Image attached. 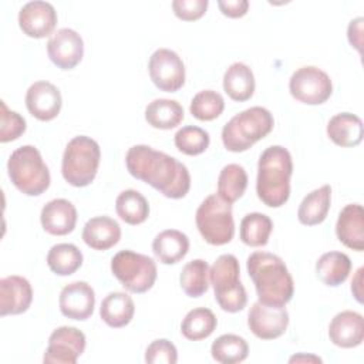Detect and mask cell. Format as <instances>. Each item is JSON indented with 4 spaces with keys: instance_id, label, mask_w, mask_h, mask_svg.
I'll return each instance as SVG.
<instances>
[{
    "instance_id": "7402d4cb",
    "label": "cell",
    "mask_w": 364,
    "mask_h": 364,
    "mask_svg": "<svg viewBox=\"0 0 364 364\" xmlns=\"http://www.w3.org/2000/svg\"><path fill=\"white\" fill-rule=\"evenodd\" d=\"M121 239L118 222L109 216H95L85 222L82 228L84 243L94 250H108Z\"/></svg>"
},
{
    "instance_id": "e0dca14e",
    "label": "cell",
    "mask_w": 364,
    "mask_h": 364,
    "mask_svg": "<svg viewBox=\"0 0 364 364\" xmlns=\"http://www.w3.org/2000/svg\"><path fill=\"white\" fill-rule=\"evenodd\" d=\"M61 105V92L50 81H36L26 92V107L40 121L54 119L60 114Z\"/></svg>"
},
{
    "instance_id": "8fae6325",
    "label": "cell",
    "mask_w": 364,
    "mask_h": 364,
    "mask_svg": "<svg viewBox=\"0 0 364 364\" xmlns=\"http://www.w3.org/2000/svg\"><path fill=\"white\" fill-rule=\"evenodd\" d=\"M148 71L152 82L161 91L175 92L185 84V64L173 50H155L149 57Z\"/></svg>"
},
{
    "instance_id": "3957f363",
    "label": "cell",
    "mask_w": 364,
    "mask_h": 364,
    "mask_svg": "<svg viewBox=\"0 0 364 364\" xmlns=\"http://www.w3.org/2000/svg\"><path fill=\"white\" fill-rule=\"evenodd\" d=\"M293 159L282 145L267 146L257 162L256 193L269 208L283 206L290 196Z\"/></svg>"
},
{
    "instance_id": "d4e9b609",
    "label": "cell",
    "mask_w": 364,
    "mask_h": 364,
    "mask_svg": "<svg viewBox=\"0 0 364 364\" xmlns=\"http://www.w3.org/2000/svg\"><path fill=\"white\" fill-rule=\"evenodd\" d=\"M135 314V304L129 294L124 291H111L108 293L100 307V317L102 321L112 327L121 328L131 323Z\"/></svg>"
},
{
    "instance_id": "603a6c76",
    "label": "cell",
    "mask_w": 364,
    "mask_h": 364,
    "mask_svg": "<svg viewBox=\"0 0 364 364\" xmlns=\"http://www.w3.org/2000/svg\"><path fill=\"white\" fill-rule=\"evenodd\" d=\"M326 131L328 138L343 148L357 146L364 135L361 118L351 112H340L331 117Z\"/></svg>"
},
{
    "instance_id": "52a82bcc",
    "label": "cell",
    "mask_w": 364,
    "mask_h": 364,
    "mask_svg": "<svg viewBox=\"0 0 364 364\" xmlns=\"http://www.w3.org/2000/svg\"><path fill=\"white\" fill-rule=\"evenodd\" d=\"M101 149L95 139L78 135L65 146L61 161V173L67 183L75 188L90 185L98 172Z\"/></svg>"
},
{
    "instance_id": "5b68a950",
    "label": "cell",
    "mask_w": 364,
    "mask_h": 364,
    "mask_svg": "<svg viewBox=\"0 0 364 364\" xmlns=\"http://www.w3.org/2000/svg\"><path fill=\"white\" fill-rule=\"evenodd\" d=\"M7 173L11 183L27 196L44 193L51 182L48 166L33 145H23L11 152L7 161Z\"/></svg>"
},
{
    "instance_id": "8992f818",
    "label": "cell",
    "mask_w": 364,
    "mask_h": 364,
    "mask_svg": "<svg viewBox=\"0 0 364 364\" xmlns=\"http://www.w3.org/2000/svg\"><path fill=\"white\" fill-rule=\"evenodd\" d=\"M209 282L219 307L228 313H237L246 307L247 293L240 283V266L235 255H220L209 269Z\"/></svg>"
},
{
    "instance_id": "30bf717a",
    "label": "cell",
    "mask_w": 364,
    "mask_h": 364,
    "mask_svg": "<svg viewBox=\"0 0 364 364\" xmlns=\"http://www.w3.org/2000/svg\"><path fill=\"white\" fill-rule=\"evenodd\" d=\"M289 90L297 101L307 105H320L331 97L333 82L330 75L321 68L304 65L291 74Z\"/></svg>"
},
{
    "instance_id": "ab89813d",
    "label": "cell",
    "mask_w": 364,
    "mask_h": 364,
    "mask_svg": "<svg viewBox=\"0 0 364 364\" xmlns=\"http://www.w3.org/2000/svg\"><path fill=\"white\" fill-rule=\"evenodd\" d=\"M176 361L178 350L166 338H156L146 347L145 363L148 364H175Z\"/></svg>"
},
{
    "instance_id": "83f0119b",
    "label": "cell",
    "mask_w": 364,
    "mask_h": 364,
    "mask_svg": "<svg viewBox=\"0 0 364 364\" xmlns=\"http://www.w3.org/2000/svg\"><path fill=\"white\" fill-rule=\"evenodd\" d=\"M351 272V260L343 252L323 253L316 262L317 277L327 286L337 287L344 283Z\"/></svg>"
},
{
    "instance_id": "cb8c5ba5",
    "label": "cell",
    "mask_w": 364,
    "mask_h": 364,
    "mask_svg": "<svg viewBox=\"0 0 364 364\" xmlns=\"http://www.w3.org/2000/svg\"><path fill=\"white\" fill-rule=\"evenodd\" d=\"M152 252L161 263L175 264L188 255L189 239L178 229L162 230L152 242Z\"/></svg>"
},
{
    "instance_id": "5bb4252c",
    "label": "cell",
    "mask_w": 364,
    "mask_h": 364,
    "mask_svg": "<svg viewBox=\"0 0 364 364\" xmlns=\"http://www.w3.org/2000/svg\"><path fill=\"white\" fill-rule=\"evenodd\" d=\"M47 54L58 68L73 70L84 55L82 37L73 28H60L48 38Z\"/></svg>"
},
{
    "instance_id": "8d00e7d4",
    "label": "cell",
    "mask_w": 364,
    "mask_h": 364,
    "mask_svg": "<svg viewBox=\"0 0 364 364\" xmlns=\"http://www.w3.org/2000/svg\"><path fill=\"white\" fill-rule=\"evenodd\" d=\"M173 142L179 152L189 156H195L203 154L208 149L210 144V136L208 131H205L200 127L185 125L176 131Z\"/></svg>"
},
{
    "instance_id": "277c9868",
    "label": "cell",
    "mask_w": 364,
    "mask_h": 364,
    "mask_svg": "<svg viewBox=\"0 0 364 364\" xmlns=\"http://www.w3.org/2000/svg\"><path fill=\"white\" fill-rule=\"evenodd\" d=\"M274 119L264 107H250L232 117L222 128L223 146L230 152H245L273 129Z\"/></svg>"
},
{
    "instance_id": "e575fe53",
    "label": "cell",
    "mask_w": 364,
    "mask_h": 364,
    "mask_svg": "<svg viewBox=\"0 0 364 364\" xmlns=\"http://www.w3.org/2000/svg\"><path fill=\"white\" fill-rule=\"evenodd\" d=\"M212 358L220 364H237L247 358V341L237 334H222L210 346Z\"/></svg>"
},
{
    "instance_id": "b9f144b4",
    "label": "cell",
    "mask_w": 364,
    "mask_h": 364,
    "mask_svg": "<svg viewBox=\"0 0 364 364\" xmlns=\"http://www.w3.org/2000/svg\"><path fill=\"white\" fill-rule=\"evenodd\" d=\"M218 6L222 14L230 18H239L247 13L249 1L247 0H219Z\"/></svg>"
},
{
    "instance_id": "6da1fadb",
    "label": "cell",
    "mask_w": 364,
    "mask_h": 364,
    "mask_svg": "<svg viewBox=\"0 0 364 364\" xmlns=\"http://www.w3.org/2000/svg\"><path fill=\"white\" fill-rule=\"evenodd\" d=\"M128 172L169 199H181L191 189V173L176 158L149 145H134L125 155Z\"/></svg>"
},
{
    "instance_id": "1f68e13d",
    "label": "cell",
    "mask_w": 364,
    "mask_h": 364,
    "mask_svg": "<svg viewBox=\"0 0 364 364\" xmlns=\"http://www.w3.org/2000/svg\"><path fill=\"white\" fill-rule=\"evenodd\" d=\"M247 188V173L239 164H228L218 176V196L233 203L240 199Z\"/></svg>"
},
{
    "instance_id": "836d02e7",
    "label": "cell",
    "mask_w": 364,
    "mask_h": 364,
    "mask_svg": "<svg viewBox=\"0 0 364 364\" xmlns=\"http://www.w3.org/2000/svg\"><path fill=\"white\" fill-rule=\"evenodd\" d=\"M47 264L57 276H70L82 264V253L73 243H57L47 253Z\"/></svg>"
},
{
    "instance_id": "ba28073f",
    "label": "cell",
    "mask_w": 364,
    "mask_h": 364,
    "mask_svg": "<svg viewBox=\"0 0 364 364\" xmlns=\"http://www.w3.org/2000/svg\"><path fill=\"white\" fill-rule=\"evenodd\" d=\"M196 228L205 242L213 246L229 243L235 235L232 203L218 195L206 196L196 209Z\"/></svg>"
},
{
    "instance_id": "f546056e",
    "label": "cell",
    "mask_w": 364,
    "mask_h": 364,
    "mask_svg": "<svg viewBox=\"0 0 364 364\" xmlns=\"http://www.w3.org/2000/svg\"><path fill=\"white\" fill-rule=\"evenodd\" d=\"M117 215L128 225H141L149 216V203L145 196L135 189L122 191L115 200Z\"/></svg>"
},
{
    "instance_id": "ffe728a7",
    "label": "cell",
    "mask_w": 364,
    "mask_h": 364,
    "mask_svg": "<svg viewBox=\"0 0 364 364\" xmlns=\"http://www.w3.org/2000/svg\"><path fill=\"white\" fill-rule=\"evenodd\" d=\"M336 235L346 247L364 250V209L360 203H348L340 210Z\"/></svg>"
},
{
    "instance_id": "d6986e66",
    "label": "cell",
    "mask_w": 364,
    "mask_h": 364,
    "mask_svg": "<svg viewBox=\"0 0 364 364\" xmlns=\"http://www.w3.org/2000/svg\"><path fill=\"white\" fill-rule=\"evenodd\" d=\"M330 341L341 348H353L364 340V318L360 313L344 310L337 313L328 324Z\"/></svg>"
},
{
    "instance_id": "4dcf8cb0",
    "label": "cell",
    "mask_w": 364,
    "mask_h": 364,
    "mask_svg": "<svg viewBox=\"0 0 364 364\" xmlns=\"http://www.w3.org/2000/svg\"><path fill=\"white\" fill-rule=\"evenodd\" d=\"M218 326V318L210 309L196 307L186 313L181 323V333L191 341L208 338Z\"/></svg>"
},
{
    "instance_id": "9a60e30c",
    "label": "cell",
    "mask_w": 364,
    "mask_h": 364,
    "mask_svg": "<svg viewBox=\"0 0 364 364\" xmlns=\"http://www.w3.org/2000/svg\"><path fill=\"white\" fill-rule=\"evenodd\" d=\"M18 26L31 38L47 37L57 26V11L48 1H28L18 11Z\"/></svg>"
},
{
    "instance_id": "d6a6232c",
    "label": "cell",
    "mask_w": 364,
    "mask_h": 364,
    "mask_svg": "<svg viewBox=\"0 0 364 364\" xmlns=\"http://www.w3.org/2000/svg\"><path fill=\"white\" fill-rule=\"evenodd\" d=\"M273 230L272 219L260 212H252L243 216L239 228L240 240L252 247H260L267 245L270 233Z\"/></svg>"
},
{
    "instance_id": "f6af8a7d",
    "label": "cell",
    "mask_w": 364,
    "mask_h": 364,
    "mask_svg": "<svg viewBox=\"0 0 364 364\" xmlns=\"http://www.w3.org/2000/svg\"><path fill=\"white\" fill-rule=\"evenodd\" d=\"M290 363H300V361H311V363H321V358L317 355H306V354H297L290 357Z\"/></svg>"
},
{
    "instance_id": "4316f807",
    "label": "cell",
    "mask_w": 364,
    "mask_h": 364,
    "mask_svg": "<svg viewBox=\"0 0 364 364\" xmlns=\"http://www.w3.org/2000/svg\"><path fill=\"white\" fill-rule=\"evenodd\" d=\"M331 205V186L323 185L307 193L300 202L297 219L301 225L314 226L324 222Z\"/></svg>"
},
{
    "instance_id": "484cf974",
    "label": "cell",
    "mask_w": 364,
    "mask_h": 364,
    "mask_svg": "<svg viewBox=\"0 0 364 364\" xmlns=\"http://www.w3.org/2000/svg\"><path fill=\"white\" fill-rule=\"evenodd\" d=\"M255 75L245 63H233L223 74V90L233 101L243 102L250 100L255 92Z\"/></svg>"
},
{
    "instance_id": "7c38bea8",
    "label": "cell",
    "mask_w": 364,
    "mask_h": 364,
    "mask_svg": "<svg viewBox=\"0 0 364 364\" xmlns=\"http://www.w3.org/2000/svg\"><path fill=\"white\" fill-rule=\"evenodd\" d=\"M85 350V334L77 327L61 326L48 337L43 361L50 364H75Z\"/></svg>"
},
{
    "instance_id": "44dd1931",
    "label": "cell",
    "mask_w": 364,
    "mask_h": 364,
    "mask_svg": "<svg viewBox=\"0 0 364 364\" xmlns=\"http://www.w3.org/2000/svg\"><path fill=\"white\" fill-rule=\"evenodd\" d=\"M43 229L54 236H64L74 230L77 223L75 206L63 198L47 202L40 213Z\"/></svg>"
},
{
    "instance_id": "9c48e42d",
    "label": "cell",
    "mask_w": 364,
    "mask_h": 364,
    "mask_svg": "<svg viewBox=\"0 0 364 364\" xmlns=\"http://www.w3.org/2000/svg\"><path fill=\"white\" fill-rule=\"evenodd\" d=\"M111 272L131 293H145L156 280V263L152 257L134 250H119L111 259Z\"/></svg>"
},
{
    "instance_id": "f35d334b",
    "label": "cell",
    "mask_w": 364,
    "mask_h": 364,
    "mask_svg": "<svg viewBox=\"0 0 364 364\" xmlns=\"http://www.w3.org/2000/svg\"><path fill=\"white\" fill-rule=\"evenodd\" d=\"M0 142L6 144L20 138L27 128L26 119L16 111L7 108L4 101H0Z\"/></svg>"
},
{
    "instance_id": "7bdbcfd3",
    "label": "cell",
    "mask_w": 364,
    "mask_h": 364,
    "mask_svg": "<svg viewBox=\"0 0 364 364\" xmlns=\"http://www.w3.org/2000/svg\"><path fill=\"white\" fill-rule=\"evenodd\" d=\"M363 21H364L363 17H357L350 21L347 28L348 41L358 51H361V46H363Z\"/></svg>"
},
{
    "instance_id": "d590c367",
    "label": "cell",
    "mask_w": 364,
    "mask_h": 364,
    "mask_svg": "<svg viewBox=\"0 0 364 364\" xmlns=\"http://www.w3.org/2000/svg\"><path fill=\"white\" fill-rule=\"evenodd\" d=\"M179 283L189 297H200L209 289V264L203 259L188 262L181 272Z\"/></svg>"
},
{
    "instance_id": "74e56055",
    "label": "cell",
    "mask_w": 364,
    "mask_h": 364,
    "mask_svg": "<svg viewBox=\"0 0 364 364\" xmlns=\"http://www.w3.org/2000/svg\"><path fill=\"white\" fill-rule=\"evenodd\" d=\"M225 109L223 97L213 90H202L193 95L189 111L199 121H212Z\"/></svg>"
},
{
    "instance_id": "ee69618b",
    "label": "cell",
    "mask_w": 364,
    "mask_h": 364,
    "mask_svg": "<svg viewBox=\"0 0 364 364\" xmlns=\"http://www.w3.org/2000/svg\"><path fill=\"white\" fill-rule=\"evenodd\" d=\"M363 270L364 269L360 267L351 280V293L358 303H363Z\"/></svg>"
},
{
    "instance_id": "7a4b0ae2",
    "label": "cell",
    "mask_w": 364,
    "mask_h": 364,
    "mask_svg": "<svg viewBox=\"0 0 364 364\" xmlns=\"http://www.w3.org/2000/svg\"><path fill=\"white\" fill-rule=\"evenodd\" d=\"M247 273L255 284L257 301L284 307L294 294L293 277L283 259L269 252H253L246 260Z\"/></svg>"
},
{
    "instance_id": "ac0fdd59",
    "label": "cell",
    "mask_w": 364,
    "mask_h": 364,
    "mask_svg": "<svg viewBox=\"0 0 364 364\" xmlns=\"http://www.w3.org/2000/svg\"><path fill=\"white\" fill-rule=\"evenodd\" d=\"M33 301L30 282L17 274L0 280V316H16L26 313Z\"/></svg>"
},
{
    "instance_id": "60d3db41",
    "label": "cell",
    "mask_w": 364,
    "mask_h": 364,
    "mask_svg": "<svg viewBox=\"0 0 364 364\" xmlns=\"http://www.w3.org/2000/svg\"><path fill=\"white\" fill-rule=\"evenodd\" d=\"M208 4V0H173L172 10L178 18L193 21L206 13Z\"/></svg>"
},
{
    "instance_id": "2e32d148",
    "label": "cell",
    "mask_w": 364,
    "mask_h": 364,
    "mask_svg": "<svg viewBox=\"0 0 364 364\" xmlns=\"http://www.w3.org/2000/svg\"><path fill=\"white\" fill-rule=\"evenodd\" d=\"M58 306L63 316L84 321L94 313L95 293L87 282H73L63 287L58 297Z\"/></svg>"
},
{
    "instance_id": "4fadbf2b",
    "label": "cell",
    "mask_w": 364,
    "mask_h": 364,
    "mask_svg": "<svg viewBox=\"0 0 364 364\" xmlns=\"http://www.w3.org/2000/svg\"><path fill=\"white\" fill-rule=\"evenodd\" d=\"M247 326L257 338L274 340L286 333L289 313L286 307H274L256 301L247 313Z\"/></svg>"
},
{
    "instance_id": "f1b7e54d",
    "label": "cell",
    "mask_w": 364,
    "mask_h": 364,
    "mask_svg": "<svg viewBox=\"0 0 364 364\" xmlns=\"http://www.w3.org/2000/svg\"><path fill=\"white\" fill-rule=\"evenodd\" d=\"M183 117L182 105L169 98H156L145 108L146 122L156 129H172L182 122Z\"/></svg>"
}]
</instances>
